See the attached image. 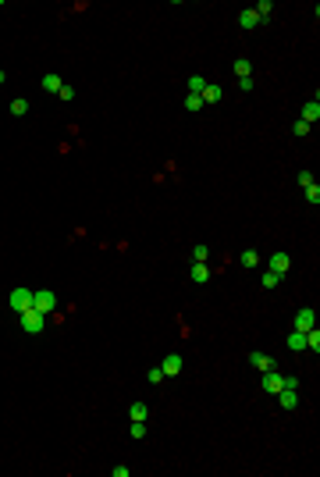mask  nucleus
<instances>
[{
  "label": "nucleus",
  "mask_w": 320,
  "mask_h": 477,
  "mask_svg": "<svg viewBox=\"0 0 320 477\" xmlns=\"http://www.w3.org/2000/svg\"><path fill=\"white\" fill-rule=\"evenodd\" d=\"M61 86H64V82H61L57 75H43V89H47V93H61Z\"/></svg>",
  "instance_id": "obj_17"
},
{
  "label": "nucleus",
  "mask_w": 320,
  "mask_h": 477,
  "mask_svg": "<svg viewBox=\"0 0 320 477\" xmlns=\"http://www.w3.org/2000/svg\"><path fill=\"white\" fill-rule=\"evenodd\" d=\"M54 306H57V296H54L50 288H39V292L32 296V310H39V313H54Z\"/></svg>",
  "instance_id": "obj_2"
},
{
  "label": "nucleus",
  "mask_w": 320,
  "mask_h": 477,
  "mask_svg": "<svg viewBox=\"0 0 320 477\" xmlns=\"http://www.w3.org/2000/svg\"><path fill=\"white\" fill-rule=\"evenodd\" d=\"M277 399H281V410H295L299 406V388H281Z\"/></svg>",
  "instance_id": "obj_9"
},
{
  "label": "nucleus",
  "mask_w": 320,
  "mask_h": 477,
  "mask_svg": "<svg viewBox=\"0 0 320 477\" xmlns=\"http://www.w3.org/2000/svg\"><path fill=\"white\" fill-rule=\"evenodd\" d=\"M238 260H242L246 267H260V256H256V249H246V253H242Z\"/></svg>",
  "instance_id": "obj_21"
},
{
  "label": "nucleus",
  "mask_w": 320,
  "mask_h": 477,
  "mask_svg": "<svg viewBox=\"0 0 320 477\" xmlns=\"http://www.w3.org/2000/svg\"><path fill=\"white\" fill-rule=\"evenodd\" d=\"M182 367H185V360H182L178 353H168V356H164V363H160L164 378H178V374H182Z\"/></svg>",
  "instance_id": "obj_3"
},
{
  "label": "nucleus",
  "mask_w": 320,
  "mask_h": 477,
  "mask_svg": "<svg viewBox=\"0 0 320 477\" xmlns=\"http://www.w3.org/2000/svg\"><path fill=\"white\" fill-rule=\"evenodd\" d=\"M203 89H207V79H203V75H192V79H189V93L203 96Z\"/></svg>",
  "instance_id": "obj_18"
},
{
  "label": "nucleus",
  "mask_w": 320,
  "mask_h": 477,
  "mask_svg": "<svg viewBox=\"0 0 320 477\" xmlns=\"http://www.w3.org/2000/svg\"><path fill=\"white\" fill-rule=\"evenodd\" d=\"M281 385H285V374H277V367H274V371H263V392L277 395V392H281Z\"/></svg>",
  "instance_id": "obj_6"
},
{
  "label": "nucleus",
  "mask_w": 320,
  "mask_h": 477,
  "mask_svg": "<svg viewBox=\"0 0 320 477\" xmlns=\"http://www.w3.org/2000/svg\"><path fill=\"white\" fill-rule=\"evenodd\" d=\"M253 11H256V15H260V22H263V18H270V11H274V4H270V0H260V4H256Z\"/></svg>",
  "instance_id": "obj_20"
},
{
  "label": "nucleus",
  "mask_w": 320,
  "mask_h": 477,
  "mask_svg": "<svg viewBox=\"0 0 320 477\" xmlns=\"http://www.w3.org/2000/svg\"><path fill=\"white\" fill-rule=\"evenodd\" d=\"M57 96H61V100H64V103H68V100H75V89H71V86H68V82H64V86H61V93H57Z\"/></svg>",
  "instance_id": "obj_31"
},
{
  "label": "nucleus",
  "mask_w": 320,
  "mask_h": 477,
  "mask_svg": "<svg viewBox=\"0 0 320 477\" xmlns=\"http://www.w3.org/2000/svg\"><path fill=\"white\" fill-rule=\"evenodd\" d=\"M302 121H306V125H316V121H320V100H309V103L302 107Z\"/></svg>",
  "instance_id": "obj_10"
},
{
  "label": "nucleus",
  "mask_w": 320,
  "mask_h": 477,
  "mask_svg": "<svg viewBox=\"0 0 320 477\" xmlns=\"http://www.w3.org/2000/svg\"><path fill=\"white\" fill-rule=\"evenodd\" d=\"M256 22H260V15H256L253 8H246V11L238 15V25H242V29H256Z\"/></svg>",
  "instance_id": "obj_12"
},
{
  "label": "nucleus",
  "mask_w": 320,
  "mask_h": 477,
  "mask_svg": "<svg viewBox=\"0 0 320 477\" xmlns=\"http://www.w3.org/2000/svg\"><path fill=\"white\" fill-rule=\"evenodd\" d=\"M4 82H8V71H0V86H4Z\"/></svg>",
  "instance_id": "obj_33"
},
{
  "label": "nucleus",
  "mask_w": 320,
  "mask_h": 477,
  "mask_svg": "<svg viewBox=\"0 0 320 477\" xmlns=\"http://www.w3.org/2000/svg\"><path fill=\"white\" fill-rule=\"evenodd\" d=\"M249 363H253V367H256L260 374H263V371H274V367H277V363H274V356H263V353H249Z\"/></svg>",
  "instance_id": "obj_8"
},
{
  "label": "nucleus",
  "mask_w": 320,
  "mask_h": 477,
  "mask_svg": "<svg viewBox=\"0 0 320 477\" xmlns=\"http://www.w3.org/2000/svg\"><path fill=\"white\" fill-rule=\"evenodd\" d=\"M189 278H192L196 285H203V281H210V267H207V264H192V271H189Z\"/></svg>",
  "instance_id": "obj_11"
},
{
  "label": "nucleus",
  "mask_w": 320,
  "mask_h": 477,
  "mask_svg": "<svg viewBox=\"0 0 320 477\" xmlns=\"http://www.w3.org/2000/svg\"><path fill=\"white\" fill-rule=\"evenodd\" d=\"M132 438H146V420H132Z\"/></svg>",
  "instance_id": "obj_28"
},
{
  "label": "nucleus",
  "mask_w": 320,
  "mask_h": 477,
  "mask_svg": "<svg viewBox=\"0 0 320 477\" xmlns=\"http://www.w3.org/2000/svg\"><path fill=\"white\" fill-rule=\"evenodd\" d=\"M288 349H306V332H292L288 335Z\"/></svg>",
  "instance_id": "obj_19"
},
{
  "label": "nucleus",
  "mask_w": 320,
  "mask_h": 477,
  "mask_svg": "<svg viewBox=\"0 0 320 477\" xmlns=\"http://www.w3.org/2000/svg\"><path fill=\"white\" fill-rule=\"evenodd\" d=\"M199 107H203V96H196V93L185 96V111H199Z\"/></svg>",
  "instance_id": "obj_23"
},
{
  "label": "nucleus",
  "mask_w": 320,
  "mask_h": 477,
  "mask_svg": "<svg viewBox=\"0 0 320 477\" xmlns=\"http://www.w3.org/2000/svg\"><path fill=\"white\" fill-rule=\"evenodd\" d=\"M309 128H313V125H306V121H302V118H299V121H295V125H292V132H295V135H309Z\"/></svg>",
  "instance_id": "obj_29"
},
{
  "label": "nucleus",
  "mask_w": 320,
  "mask_h": 477,
  "mask_svg": "<svg viewBox=\"0 0 320 477\" xmlns=\"http://www.w3.org/2000/svg\"><path fill=\"white\" fill-rule=\"evenodd\" d=\"M281 281V274H274V271H263V288H274Z\"/></svg>",
  "instance_id": "obj_27"
},
{
  "label": "nucleus",
  "mask_w": 320,
  "mask_h": 477,
  "mask_svg": "<svg viewBox=\"0 0 320 477\" xmlns=\"http://www.w3.org/2000/svg\"><path fill=\"white\" fill-rule=\"evenodd\" d=\"M302 193H306V200H309L313 207L320 203V186H309V189H302Z\"/></svg>",
  "instance_id": "obj_25"
},
{
  "label": "nucleus",
  "mask_w": 320,
  "mask_h": 477,
  "mask_svg": "<svg viewBox=\"0 0 320 477\" xmlns=\"http://www.w3.org/2000/svg\"><path fill=\"white\" fill-rule=\"evenodd\" d=\"M25 111H29V100H22V96H18V100L11 103V114H18V118H22Z\"/></svg>",
  "instance_id": "obj_24"
},
{
  "label": "nucleus",
  "mask_w": 320,
  "mask_h": 477,
  "mask_svg": "<svg viewBox=\"0 0 320 477\" xmlns=\"http://www.w3.org/2000/svg\"><path fill=\"white\" fill-rule=\"evenodd\" d=\"M235 75H238V79H253V61H249V57H238V61H235Z\"/></svg>",
  "instance_id": "obj_13"
},
{
  "label": "nucleus",
  "mask_w": 320,
  "mask_h": 477,
  "mask_svg": "<svg viewBox=\"0 0 320 477\" xmlns=\"http://www.w3.org/2000/svg\"><path fill=\"white\" fill-rule=\"evenodd\" d=\"M309 328H316V313H313V306H302L295 313V332H309Z\"/></svg>",
  "instance_id": "obj_5"
},
{
  "label": "nucleus",
  "mask_w": 320,
  "mask_h": 477,
  "mask_svg": "<svg viewBox=\"0 0 320 477\" xmlns=\"http://www.w3.org/2000/svg\"><path fill=\"white\" fill-rule=\"evenodd\" d=\"M128 417H132V420H146V417H149V406H146V402H132V406H128Z\"/></svg>",
  "instance_id": "obj_15"
},
{
  "label": "nucleus",
  "mask_w": 320,
  "mask_h": 477,
  "mask_svg": "<svg viewBox=\"0 0 320 477\" xmlns=\"http://www.w3.org/2000/svg\"><path fill=\"white\" fill-rule=\"evenodd\" d=\"M18 321H22V332H25V335H39V332L47 328V313H39V310L29 306V310L18 313Z\"/></svg>",
  "instance_id": "obj_1"
},
{
  "label": "nucleus",
  "mask_w": 320,
  "mask_h": 477,
  "mask_svg": "<svg viewBox=\"0 0 320 477\" xmlns=\"http://www.w3.org/2000/svg\"><path fill=\"white\" fill-rule=\"evenodd\" d=\"M224 93H221V86L217 82H207V89H203V103H217Z\"/></svg>",
  "instance_id": "obj_14"
},
{
  "label": "nucleus",
  "mask_w": 320,
  "mask_h": 477,
  "mask_svg": "<svg viewBox=\"0 0 320 477\" xmlns=\"http://www.w3.org/2000/svg\"><path fill=\"white\" fill-rule=\"evenodd\" d=\"M146 381H149V385H160V381H164V371H160V367H149Z\"/></svg>",
  "instance_id": "obj_22"
},
{
  "label": "nucleus",
  "mask_w": 320,
  "mask_h": 477,
  "mask_svg": "<svg viewBox=\"0 0 320 477\" xmlns=\"http://www.w3.org/2000/svg\"><path fill=\"white\" fill-rule=\"evenodd\" d=\"M207 256H210L207 246H196V249H192V260H196V264H207Z\"/></svg>",
  "instance_id": "obj_26"
},
{
  "label": "nucleus",
  "mask_w": 320,
  "mask_h": 477,
  "mask_svg": "<svg viewBox=\"0 0 320 477\" xmlns=\"http://www.w3.org/2000/svg\"><path fill=\"white\" fill-rule=\"evenodd\" d=\"M281 388H299V378H292V374H285V385Z\"/></svg>",
  "instance_id": "obj_32"
},
{
  "label": "nucleus",
  "mask_w": 320,
  "mask_h": 477,
  "mask_svg": "<svg viewBox=\"0 0 320 477\" xmlns=\"http://www.w3.org/2000/svg\"><path fill=\"white\" fill-rule=\"evenodd\" d=\"M306 349H309V353H320V332H316V328L306 332Z\"/></svg>",
  "instance_id": "obj_16"
},
{
  "label": "nucleus",
  "mask_w": 320,
  "mask_h": 477,
  "mask_svg": "<svg viewBox=\"0 0 320 477\" xmlns=\"http://www.w3.org/2000/svg\"><path fill=\"white\" fill-rule=\"evenodd\" d=\"M288 267H292V256L288 253H274L270 256V271L274 274H288Z\"/></svg>",
  "instance_id": "obj_7"
},
{
  "label": "nucleus",
  "mask_w": 320,
  "mask_h": 477,
  "mask_svg": "<svg viewBox=\"0 0 320 477\" xmlns=\"http://www.w3.org/2000/svg\"><path fill=\"white\" fill-rule=\"evenodd\" d=\"M299 186H302V189H309V186H316V178H313L309 171H299Z\"/></svg>",
  "instance_id": "obj_30"
},
{
  "label": "nucleus",
  "mask_w": 320,
  "mask_h": 477,
  "mask_svg": "<svg viewBox=\"0 0 320 477\" xmlns=\"http://www.w3.org/2000/svg\"><path fill=\"white\" fill-rule=\"evenodd\" d=\"M32 296H36V292H29V288H15V292H11V310H15V313L29 310V306H32Z\"/></svg>",
  "instance_id": "obj_4"
}]
</instances>
